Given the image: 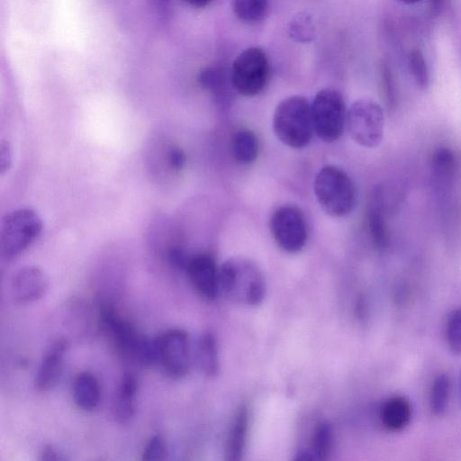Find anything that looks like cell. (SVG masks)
I'll list each match as a JSON object with an SVG mask.
<instances>
[{
	"instance_id": "1",
	"label": "cell",
	"mask_w": 461,
	"mask_h": 461,
	"mask_svg": "<svg viewBox=\"0 0 461 461\" xmlns=\"http://www.w3.org/2000/svg\"><path fill=\"white\" fill-rule=\"evenodd\" d=\"M220 290L232 302L255 306L266 294V282L259 267L243 258L225 261L219 268Z\"/></svg>"
},
{
	"instance_id": "2",
	"label": "cell",
	"mask_w": 461,
	"mask_h": 461,
	"mask_svg": "<svg viewBox=\"0 0 461 461\" xmlns=\"http://www.w3.org/2000/svg\"><path fill=\"white\" fill-rule=\"evenodd\" d=\"M273 129L285 145L293 149L306 147L314 131L308 100L301 95L282 100L274 113Z\"/></svg>"
},
{
	"instance_id": "3",
	"label": "cell",
	"mask_w": 461,
	"mask_h": 461,
	"mask_svg": "<svg viewBox=\"0 0 461 461\" xmlns=\"http://www.w3.org/2000/svg\"><path fill=\"white\" fill-rule=\"evenodd\" d=\"M313 189L322 210L332 217L348 215L356 205V186L348 175L336 166L328 165L318 171Z\"/></svg>"
},
{
	"instance_id": "4",
	"label": "cell",
	"mask_w": 461,
	"mask_h": 461,
	"mask_svg": "<svg viewBox=\"0 0 461 461\" xmlns=\"http://www.w3.org/2000/svg\"><path fill=\"white\" fill-rule=\"evenodd\" d=\"M271 67L266 52L258 47H250L234 59L230 77L232 88L243 96H255L268 85Z\"/></svg>"
},
{
	"instance_id": "5",
	"label": "cell",
	"mask_w": 461,
	"mask_h": 461,
	"mask_svg": "<svg viewBox=\"0 0 461 461\" xmlns=\"http://www.w3.org/2000/svg\"><path fill=\"white\" fill-rule=\"evenodd\" d=\"M42 222L32 209L22 208L7 214L0 230L1 253L13 258L25 250L40 235Z\"/></svg>"
},
{
	"instance_id": "6",
	"label": "cell",
	"mask_w": 461,
	"mask_h": 461,
	"mask_svg": "<svg viewBox=\"0 0 461 461\" xmlns=\"http://www.w3.org/2000/svg\"><path fill=\"white\" fill-rule=\"evenodd\" d=\"M314 132L325 142H333L346 126L347 110L341 94L332 88L320 90L311 104Z\"/></svg>"
},
{
	"instance_id": "7",
	"label": "cell",
	"mask_w": 461,
	"mask_h": 461,
	"mask_svg": "<svg viewBox=\"0 0 461 461\" xmlns=\"http://www.w3.org/2000/svg\"><path fill=\"white\" fill-rule=\"evenodd\" d=\"M384 127L383 109L372 99L357 100L347 111L346 128L351 139L362 147H377L383 140Z\"/></svg>"
},
{
	"instance_id": "8",
	"label": "cell",
	"mask_w": 461,
	"mask_h": 461,
	"mask_svg": "<svg viewBox=\"0 0 461 461\" xmlns=\"http://www.w3.org/2000/svg\"><path fill=\"white\" fill-rule=\"evenodd\" d=\"M158 364L167 376L180 379L191 368V349L188 334L182 329H171L157 338Z\"/></svg>"
},
{
	"instance_id": "9",
	"label": "cell",
	"mask_w": 461,
	"mask_h": 461,
	"mask_svg": "<svg viewBox=\"0 0 461 461\" xmlns=\"http://www.w3.org/2000/svg\"><path fill=\"white\" fill-rule=\"evenodd\" d=\"M270 230L278 246L287 252H298L307 240V226L302 211L291 204L278 207L270 218Z\"/></svg>"
},
{
	"instance_id": "10",
	"label": "cell",
	"mask_w": 461,
	"mask_h": 461,
	"mask_svg": "<svg viewBox=\"0 0 461 461\" xmlns=\"http://www.w3.org/2000/svg\"><path fill=\"white\" fill-rule=\"evenodd\" d=\"M48 288L45 273L36 266H25L18 269L11 279L10 297L15 304L25 305L41 300Z\"/></svg>"
},
{
	"instance_id": "11",
	"label": "cell",
	"mask_w": 461,
	"mask_h": 461,
	"mask_svg": "<svg viewBox=\"0 0 461 461\" xmlns=\"http://www.w3.org/2000/svg\"><path fill=\"white\" fill-rule=\"evenodd\" d=\"M185 271L195 291L207 300H214L220 290L219 268L213 258L205 253L189 258Z\"/></svg>"
},
{
	"instance_id": "12",
	"label": "cell",
	"mask_w": 461,
	"mask_h": 461,
	"mask_svg": "<svg viewBox=\"0 0 461 461\" xmlns=\"http://www.w3.org/2000/svg\"><path fill=\"white\" fill-rule=\"evenodd\" d=\"M68 348V343L65 339H59L50 346L36 374L34 382L37 390L50 391L59 382Z\"/></svg>"
},
{
	"instance_id": "13",
	"label": "cell",
	"mask_w": 461,
	"mask_h": 461,
	"mask_svg": "<svg viewBox=\"0 0 461 461\" xmlns=\"http://www.w3.org/2000/svg\"><path fill=\"white\" fill-rule=\"evenodd\" d=\"M137 391L138 380L134 374L131 372L124 373L113 403V414L117 422L127 423L134 416Z\"/></svg>"
},
{
	"instance_id": "14",
	"label": "cell",
	"mask_w": 461,
	"mask_h": 461,
	"mask_svg": "<svg viewBox=\"0 0 461 461\" xmlns=\"http://www.w3.org/2000/svg\"><path fill=\"white\" fill-rule=\"evenodd\" d=\"M384 206L383 190L376 188L373 192L368 205L367 221L372 241L379 249H385L390 243Z\"/></svg>"
},
{
	"instance_id": "15",
	"label": "cell",
	"mask_w": 461,
	"mask_h": 461,
	"mask_svg": "<svg viewBox=\"0 0 461 461\" xmlns=\"http://www.w3.org/2000/svg\"><path fill=\"white\" fill-rule=\"evenodd\" d=\"M72 395L75 404L80 410H95L101 399V388L97 378L89 372L78 374L73 384Z\"/></svg>"
},
{
	"instance_id": "16",
	"label": "cell",
	"mask_w": 461,
	"mask_h": 461,
	"mask_svg": "<svg viewBox=\"0 0 461 461\" xmlns=\"http://www.w3.org/2000/svg\"><path fill=\"white\" fill-rule=\"evenodd\" d=\"M195 361L201 372L206 376L216 375L220 369L218 344L212 332H203L195 347Z\"/></svg>"
},
{
	"instance_id": "17",
	"label": "cell",
	"mask_w": 461,
	"mask_h": 461,
	"mask_svg": "<svg viewBox=\"0 0 461 461\" xmlns=\"http://www.w3.org/2000/svg\"><path fill=\"white\" fill-rule=\"evenodd\" d=\"M412 409L410 402L402 396L388 399L381 410V420L389 430H401L411 421Z\"/></svg>"
},
{
	"instance_id": "18",
	"label": "cell",
	"mask_w": 461,
	"mask_h": 461,
	"mask_svg": "<svg viewBox=\"0 0 461 461\" xmlns=\"http://www.w3.org/2000/svg\"><path fill=\"white\" fill-rule=\"evenodd\" d=\"M249 427V413L246 407H240L231 423L227 443L225 456L227 460H240L244 452Z\"/></svg>"
},
{
	"instance_id": "19",
	"label": "cell",
	"mask_w": 461,
	"mask_h": 461,
	"mask_svg": "<svg viewBox=\"0 0 461 461\" xmlns=\"http://www.w3.org/2000/svg\"><path fill=\"white\" fill-rule=\"evenodd\" d=\"M200 86L209 91L220 103L230 98V87L231 86L230 74L219 67H209L203 69L198 76Z\"/></svg>"
},
{
	"instance_id": "20",
	"label": "cell",
	"mask_w": 461,
	"mask_h": 461,
	"mask_svg": "<svg viewBox=\"0 0 461 461\" xmlns=\"http://www.w3.org/2000/svg\"><path fill=\"white\" fill-rule=\"evenodd\" d=\"M230 151L233 158L240 164L253 162L259 151L257 135L250 130L237 131L231 139Z\"/></svg>"
},
{
	"instance_id": "21",
	"label": "cell",
	"mask_w": 461,
	"mask_h": 461,
	"mask_svg": "<svg viewBox=\"0 0 461 461\" xmlns=\"http://www.w3.org/2000/svg\"><path fill=\"white\" fill-rule=\"evenodd\" d=\"M431 168L437 184L445 187L456 175L457 158L455 152L446 147L438 149L432 156Z\"/></svg>"
},
{
	"instance_id": "22",
	"label": "cell",
	"mask_w": 461,
	"mask_h": 461,
	"mask_svg": "<svg viewBox=\"0 0 461 461\" xmlns=\"http://www.w3.org/2000/svg\"><path fill=\"white\" fill-rule=\"evenodd\" d=\"M270 0H231L236 17L249 24L258 23L266 19L269 12Z\"/></svg>"
},
{
	"instance_id": "23",
	"label": "cell",
	"mask_w": 461,
	"mask_h": 461,
	"mask_svg": "<svg viewBox=\"0 0 461 461\" xmlns=\"http://www.w3.org/2000/svg\"><path fill=\"white\" fill-rule=\"evenodd\" d=\"M333 439L331 425L327 421L320 422L312 437L311 447L308 450L313 460L326 459L330 452Z\"/></svg>"
},
{
	"instance_id": "24",
	"label": "cell",
	"mask_w": 461,
	"mask_h": 461,
	"mask_svg": "<svg viewBox=\"0 0 461 461\" xmlns=\"http://www.w3.org/2000/svg\"><path fill=\"white\" fill-rule=\"evenodd\" d=\"M450 394V380L447 375H440L433 382L429 405L431 411L436 415L445 412Z\"/></svg>"
},
{
	"instance_id": "25",
	"label": "cell",
	"mask_w": 461,
	"mask_h": 461,
	"mask_svg": "<svg viewBox=\"0 0 461 461\" xmlns=\"http://www.w3.org/2000/svg\"><path fill=\"white\" fill-rule=\"evenodd\" d=\"M290 37L298 42L312 41L315 35L312 20L308 14H298L291 21L289 25Z\"/></svg>"
},
{
	"instance_id": "26",
	"label": "cell",
	"mask_w": 461,
	"mask_h": 461,
	"mask_svg": "<svg viewBox=\"0 0 461 461\" xmlns=\"http://www.w3.org/2000/svg\"><path fill=\"white\" fill-rule=\"evenodd\" d=\"M408 64L416 84L421 88H426L429 85V77L422 53L419 50H411L409 54Z\"/></svg>"
},
{
	"instance_id": "27",
	"label": "cell",
	"mask_w": 461,
	"mask_h": 461,
	"mask_svg": "<svg viewBox=\"0 0 461 461\" xmlns=\"http://www.w3.org/2000/svg\"><path fill=\"white\" fill-rule=\"evenodd\" d=\"M447 340L450 349L461 354V308L454 311L447 322Z\"/></svg>"
},
{
	"instance_id": "28",
	"label": "cell",
	"mask_w": 461,
	"mask_h": 461,
	"mask_svg": "<svg viewBox=\"0 0 461 461\" xmlns=\"http://www.w3.org/2000/svg\"><path fill=\"white\" fill-rule=\"evenodd\" d=\"M168 450L165 438L156 434L152 436L141 454L143 461H163L167 459Z\"/></svg>"
},
{
	"instance_id": "29",
	"label": "cell",
	"mask_w": 461,
	"mask_h": 461,
	"mask_svg": "<svg viewBox=\"0 0 461 461\" xmlns=\"http://www.w3.org/2000/svg\"><path fill=\"white\" fill-rule=\"evenodd\" d=\"M381 88L387 107L394 110L397 105V90L393 75L386 65L381 68Z\"/></svg>"
},
{
	"instance_id": "30",
	"label": "cell",
	"mask_w": 461,
	"mask_h": 461,
	"mask_svg": "<svg viewBox=\"0 0 461 461\" xmlns=\"http://www.w3.org/2000/svg\"><path fill=\"white\" fill-rule=\"evenodd\" d=\"M169 263L176 268L184 269L186 267L188 259L190 257H187L185 250L178 246H172L168 249L167 254Z\"/></svg>"
},
{
	"instance_id": "31",
	"label": "cell",
	"mask_w": 461,
	"mask_h": 461,
	"mask_svg": "<svg viewBox=\"0 0 461 461\" xmlns=\"http://www.w3.org/2000/svg\"><path fill=\"white\" fill-rule=\"evenodd\" d=\"M185 154L181 149L175 147L168 150L167 163L172 169L176 171L182 169L185 164Z\"/></svg>"
},
{
	"instance_id": "32",
	"label": "cell",
	"mask_w": 461,
	"mask_h": 461,
	"mask_svg": "<svg viewBox=\"0 0 461 461\" xmlns=\"http://www.w3.org/2000/svg\"><path fill=\"white\" fill-rule=\"evenodd\" d=\"M40 459L42 461H63L67 457L52 445H46L41 448Z\"/></svg>"
},
{
	"instance_id": "33",
	"label": "cell",
	"mask_w": 461,
	"mask_h": 461,
	"mask_svg": "<svg viewBox=\"0 0 461 461\" xmlns=\"http://www.w3.org/2000/svg\"><path fill=\"white\" fill-rule=\"evenodd\" d=\"M0 154V167L3 173L9 167V164L11 163L10 148L6 144L2 143Z\"/></svg>"
},
{
	"instance_id": "34",
	"label": "cell",
	"mask_w": 461,
	"mask_h": 461,
	"mask_svg": "<svg viewBox=\"0 0 461 461\" xmlns=\"http://www.w3.org/2000/svg\"><path fill=\"white\" fill-rule=\"evenodd\" d=\"M185 3L195 8H204L213 0H184Z\"/></svg>"
},
{
	"instance_id": "35",
	"label": "cell",
	"mask_w": 461,
	"mask_h": 461,
	"mask_svg": "<svg viewBox=\"0 0 461 461\" xmlns=\"http://www.w3.org/2000/svg\"><path fill=\"white\" fill-rule=\"evenodd\" d=\"M399 1H401L402 3L407 4V5H412L420 0H399Z\"/></svg>"
},
{
	"instance_id": "36",
	"label": "cell",
	"mask_w": 461,
	"mask_h": 461,
	"mask_svg": "<svg viewBox=\"0 0 461 461\" xmlns=\"http://www.w3.org/2000/svg\"><path fill=\"white\" fill-rule=\"evenodd\" d=\"M460 393H461V382H460Z\"/></svg>"
}]
</instances>
